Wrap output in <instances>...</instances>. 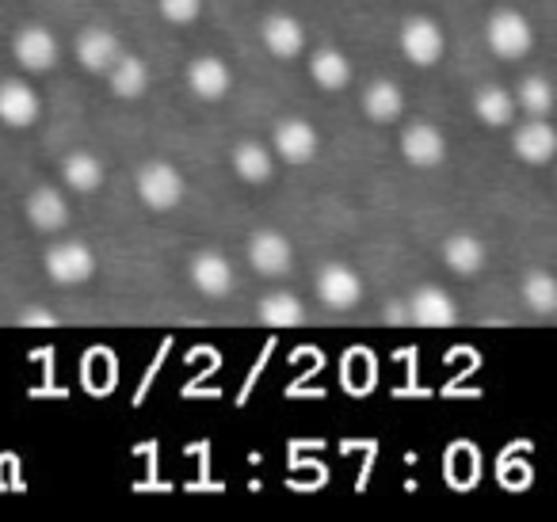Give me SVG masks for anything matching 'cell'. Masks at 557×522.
Wrapping results in <instances>:
<instances>
[{
	"instance_id": "obj_1",
	"label": "cell",
	"mask_w": 557,
	"mask_h": 522,
	"mask_svg": "<svg viewBox=\"0 0 557 522\" xmlns=\"http://www.w3.org/2000/svg\"><path fill=\"white\" fill-rule=\"evenodd\" d=\"M485 42H488V50H493L496 58H504V62H519V58L531 54L534 32H531V24L519 16V12L504 9V12H493V16H488Z\"/></svg>"
},
{
	"instance_id": "obj_2",
	"label": "cell",
	"mask_w": 557,
	"mask_h": 522,
	"mask_svg": "<svg viewBox=\"0 0 557 522\" xmlns=\"http://www.w3.org/2000/svg\"><path fill=\"white\" fill-rule=\"evenodd\" d=\"M138 199L146 202L149 210L164 214V210L180 207V199H184V176H180L169 161L146 164V169L138 172Z\"/></svg>"
},
{
	"instance_id": "obj_3",
	"label": "cell",
	"mask_w": 557,
	"mask_h": 522,
	"mask_svg": "<svg viewBox=\"0 0 557 522\" xmlns=\"http://www.w3.org/2000/svg\"><path fill=\"white\" fill-rule=\"evenodd\" d=\"M401 54L409 58L412 65L428 70V65L443 62V50H447V39H443V27L428 16H412L401 24Z\"/></svg>"
},
{
	"instance_id": "obj_4",
	"label": "cell",
	"mask_w": 557,
	"mask_h": 522,
	"mask_svg": "<svg viewBox=\"0 0 557 522\" xmlns=\"http://www.w3.org/2000/svg\"><path fill=\"white\" fill-rule=\"evenodd\" d=\"M47 275L58 286H81L96 275V256L85 240H65L47 252Z\"/></svg>"
},
{
	"instance_id": "obj_5",
	"label": "cell",
	"mask_w": 557,
	"mask_h": 522,
	"mask_svg": "<svg viewBox=\"0 0 557 522\" xmlns=\"http://www.w3.org/2000/svg\"><path fill=\"white\" fill-rule=\"evenodd\" d=\"M248 263H252L260 275L278 278V275H287L290 263H295V248H290V240L283 237V233L260 229L248 237Z\"/></svg>"
},
{
	"instance_id": "obj_6",
	"label": "cell",
	"mask_w": 557,
	"mask_h": 522,
	"mask_svg": "<svg viewBox=\"0 0 557 522\" xmlns=\"http://www.w3.org/2000/svg\"><path fill=\"white\" fill-rule=\"evenodd\" d=\"M12 54H16V62L24 65L27 73H47L58 65V54H62V47H58L54 32L50 27H24V32L16 35V42H12Z\"/></svg>"
},
{
	"instance_id": "obj_7",
	"label": "cell",
	"mask_w": 557,
	"mask_h": 522,
	"mask_svg": "<svg viewBox=\"0 0 557 522\" xmlns=\"http://www.w3.org/2000/svg\"><path fill=\"white\" fill-rule=\"evenodd\" d=\"M271 146H275L271 153L283 157L287 164H310L321 149V138L310 123H302V119H283V123L275 126Z\"/></svg>"
},
{
	"instance_id": "obj_8",
	"label": "cell",
	"mask_w": 557,
	"mask_h": 522,
	"mask_svg": "<svg viewBox=\"0 0 557 522\" xmlns=\"http://www.w3.org/2000/svg\"><path fill=\"white\" fill-rule=\"evenodd\" d=\"M405 306H409V309H405V313H409V321L420 324V328H450V324L458 321L455 298H450L447 290H440V286H420V290L412 294Z\"/></svg>"
},
{
	"instance_id": "obj_9",
	"label": "cell",
	"mask_w": 557,
	"mask_h": 522,
	"mask_svg": "<svg viewBox=\"0 0 557 522\" xmlns=\"http://www.w3.org/2000/svg\"><path fill=\"white\" fill-rule=\"evenodd\" d=\"M318 298L329 309H356L363 298V278L348 263H325L318 275Z\"/></svg>"
},
{
	"instance_id": "obj_10",
	"label": "cell",
	"mask_w": 557,
	"mask_h": 522,
	"mask_svg": "<svg viewBox=\"0 0 557 522\" xmlns=\"http://www.w3.org/2000/svg\"><path fill=\"white\" fill-rule=\"evenodd\" d=\"M42 115V100L24 80H0V123L12 130H27Z\"/></svg>"
},
{
	"instance_id": "obj_11",
	"label": "cell",
	"mask_w": 557,
	"mask_h": 522,
	"mask_svg": "<svg viewBox=\"0 0 557 522\" xmlns=\"http://www.w3.org/2000/svg\"><path fill=\"white\" fill-rule=\"evenodd\" d=\"M401 157L409 164H417V169H435V164H443V157H447V138H443L435 126L412 123V126H405V134H401Z\"/></svg>"
},
{
	"instance_id": "obj_12",
	"label": "cell",
	"mask_w": 557,
	"mask_h": 522,
	"mask_svg": "<svg viewBox=\"0 0 557 522\" xmlns=\"http://www.w3.org/2000/svg\"><path fill=\"white\" fill-rule=\"evenodd\" d=\"M511 149H516V157L523 164H549V161H554V153H557L554 126L542 123V119L516 126V134H511Z\"/></svg>"
},
{
	"instance_id": "obj_13",
	"label": "cell",
	"mask_w": 557,
	"mask_h": 522,
	"mask_svg": "<svg viewBox=\"0 0 557 522\" xmlns=\"http://www.w3.org/2000/svg\"><path fill=\"white\" fill-rule=\"evenodd\" d=\"M119 54H123V42H119V35L108 32V27H88L77 39V62L85 65L88 73H108L111 65L119 62Z\"/></svg>"
},
{
	"instance_id": "obj_14",
	"label": "cell",
	"mask_w": 557,
	"mask_h": 522,
	"mask_svg": "<svg viewBox=\"0 0 557 522\" xmlns=\"http://www.w3.org/2000/svg\"><path fill=\"white\" fill-rule=\"evenodd\" d=\"M187 88H191L199 100L207 103H218L230 96L233 88V73L225 62H218V58H199V62H191V70H187Z\"/></svg>"
},
{
	"instance_id": "obj_15",
	"label": "cell",
	"mask_w": 557,
	"mask_h": 522,
	"mask_svg": "<svg viewBox=\"0 0 557 522\" xmlns=\"http://www.w3.org/2000/svg\"><path fill=\"white\" fill-rule=\"evenodd\" d=\"M187 275H191L195 290H202L207 298H225L233 290V268L218 252H199L191 260V268H187Z\"/></svg>"
},
{
	"instance_id": "obj_16",
	"label": "cell",
	"mask_w": 557,
	"mask_h": 522,
	"mask_svg": "<svg viewBox=\"0 0 557 522\" xmlns=\"http://www.w3.org/2000/svg\"><path fill=\"white\" fill-rule=\"evenodd\" d=\"M263 47L278 58V62H290L306 50V32L295 16H268L263 20Z\"/></svg>"
},
{
	"instance_id": "obj_17",
	"label": "cell",
	"mask_w": 557,
	"mask_h": 522,
	"mask_svg": "<svg viewBox=\"0 0 557 522\" xmlns=\"http://www.w3.org/2000/svg\"><path fill=\"white\" fill-rule=\"evenodd\" d=\"M27 222L42 233L62 229V225L70 222V207H65L62 191H54V187H35V191L27 195Z\"/></svg>"
},
{
	"instance_id": "obj_18",
	"label": "cell",
	"mask_w": 557,
	"mask_h": 522,
	"mask_svg": "<svg viewBox=\"0 0 557 522\" xmlns=\"http://www.w3.org/2000/svg\"><path fill=\"white\" fill-rule=\"evenodd\" d=\"M108 77H111V92L119 100H138L149 88V65L134 54H119V62L108 70Z\"/></svg>"
},
{
	"instance_id": "obj_19",
	"label": "cell",
	"mask_w": 557,
	"mask_h": 522,
	"mask_svg": "<svg viewBox=\"0 0 557 522\" xmlns=\"http://www.w3.org/2000/svg\"><path fill=\"white\" fill-rule=\"evenodd\" d=\"M473 111H478V119L485 126H496V130H500V126L516 123V96L500 85H485L478 96H473Z\"/></svg>"
},
{
	"instance_id": "obj_20",
	"label": "cell",
	"mask_w": 557,
	"mask_h": 522,
	"mask_svg": "<svg viewBox=\"0 0 557 522\" xmlns=\"http://www.w3.org/2000/svg\"><path fill=\"white\" fill-rule=\"evenodd\" d=\"M310 77L313 85H321L325 92H341V88L351 85V62L341 54V50H313L310 58Z\"/></svg>"
},
{
	"instance_id": "obj_21",
	"label": "cell",
	"mask_w": 557,
	"mask_h": 522,
	"mask_svg": "<svg viewBox=\"0 0 557 522\" xmlns=\"http://www.w3.org/2000/svg\"><path fill=\"white\" fill-rule=\"evenodd\" d=\"M405 111V96L394 80H374L363 92V115L371 123H397Z\"/></svg>"
},
{
	"instance_id": "obj_22",
	"label": "cell",
	"mask_w": 557,
	"mask_h": 522,
	"mask_svg": "<svg viewBox=\"0 0 557 522\" xmlns=\"http://www.w3.org/2000/svg\"><path fill=\"white\" fill-rule=\"evenodd\" d=\"M233 172H237L245 184H268L271 172H275V153L263 149L260 141H240L233 149Z\"/></svg>"
},
{
	"instance_id": "obj_23",
	"label": "cell",
	"mask_w": 557,
	"mask_h": 522,
	"mask_svg": "<svg viewBox=\"0 0 557 522\" xmlns=\"http://www.w3.org/2000/svg\"><path fill=\"white\" fill-rule=\"evenodd\" d=\"M443 260H447V268L455 271V275L470 278L485 268V245H481L478 237H470V233H455V237L443 245Z\"/></svg>"
},
{
	"instance_id": "obj_24",
	"label": "cell",
	"mask_w": 557,
	"mask_h": 522,
	"mask_svg": "<svg viewBox=\"0 0 557 522\" xmlns=\"http://www.w3.org/2000/svg\"><path fill=\"white\" fill-rule=\"evenodd\" d=\"M62 179L81 195H92L103 184V164L92 153H70L62 161Z\"/></svg>"
},
{
	"instance_id": "obj_25",
	"label": "cell",
	"mask_w": 557,
	"mask_h": 522,
	"mask_svg": "<svg viewBox=\"0 0 557 522\" xmlns=\"http://www.w3.org/2000/svg\"><path fill=\"white\" fill-rule=\"evenodd\" d=\"M260 321L271 328H298L306 321V306L295 294H268L260 301Z\"/></svg>"
},
{
	"instance_id": "obj_26",
	"label": "cell",
	"mask_w": 557,
	"mask_h": 522,
	"mask_svg": "<svg viewBox=\"0 0 557 522\" xmlns=\"http://www.w3.org/2000/svg\"><path fill=\"white\" fill-rule=\"evenodd\" d=\"M519 290H523V301L539 316H549L557 309V283H554V275H546V271H531Z\"/></svg>"
},
{
	"instance_id": "obj_27",
	"label": "cell",
	"mask_w": 557,
	"mask_h": 522,
	"mask_svg": "<svg viewBox=\"0 0 557 522\" xmlns=\"http://www.w3.org/2000/svg\"><path fill=\"white\" fill-rule=\"evenodd\" d=\"M516 108H523L527 115L542 119L554 111V85L546 77H523L519 80V96H516Z\"/></svg>"
},
{
	"instance_id": "obj_28",
	"label": "cell",
	"mask_w": 557,
	"mask_h": 522,
	"mask_svg": "<svg viewBox=\"0 0 557 522\" xmlns=\"http://www.w3.org/2000/svg\"><path fill=\"white\" fill-rule=\"evenodd\" d=\"M157 9L169 24H191V20H199L202 0H157Z\"/></svg>"
},
{
	"instance_id": "obj_29",
	"label": "cell",
	"mask_w": 557,
	"mask_h": 522,
	"mask_svg": "<svg viewBox=\"0 0 557 522\" xmlns=\"http://www.w3.org/2000/svg\"><path fill=\"white\" fill-rule=\"evenodd\" d=\"M20 324H27V328H54L58 316L47 313V309H27V313L20 316Z\"/></svg>"
}]
</instances>
